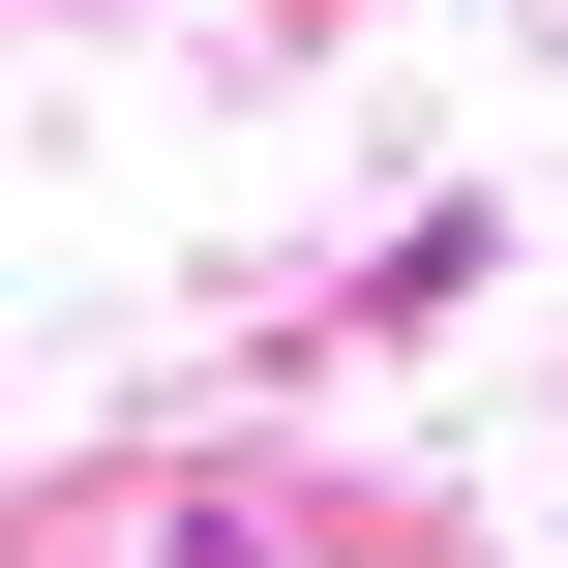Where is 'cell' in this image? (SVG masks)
<instances>
[{
  "mask_svg": "<svg viewBox=\"0 0 568 568\" xmlns=\"http://www.w3.org/2000/svg\"><path fill=\"white\" fill-rule=\"evenodd\" d=\"M150 568H300V539H270V509H180V539H150Z\"/></svg>",
  "mask_w": 568,
  "mask_h": 568,
  "instance_id": "6da1fadb",
  "label": "cell"
}]
</instances>
